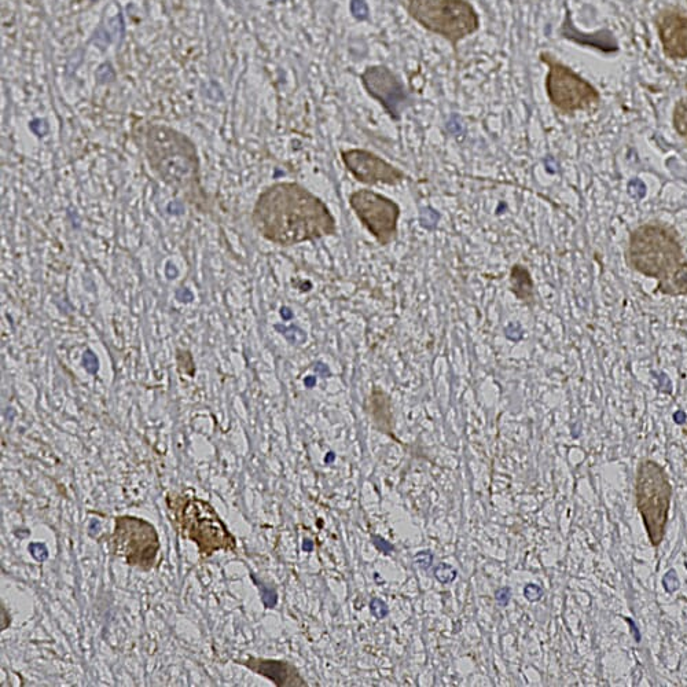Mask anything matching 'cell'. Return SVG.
<instances>
[{
	"label": "cell",
	"instance_id": "cell-24",
	"mask_svg": "<svg viewBox=\"0 0 687 687\" xmlns=\"http://www.w3.org/2000/svg\"><path fill=\"white\" fill-rule=\"evenodd\" d=\"M524 595L528 601H539L542 598L543 590L540 589L538 584H528V586H525Z\"/></svg>",
	"mask_w": 687,
	"mask_h": 687
},
{
	"label": "cell",
	"instance_id": "cell-12",
	"mask_svg": "<svg viewBox=\"0 0 687 687\" xmlns=\"http://www.w3.org/2000/svg\"><path fill=\"white\" fill-rule=\"evenodd\" d=\"M657 38L664 57L671 61L687 60V11L666 6L653 17Z\"/></svg>",
	"mask_w": 687,
	"mask_h": 687
},
{
	"label": "cell",
	"instance_id": "cell-17",
	"mask_svg": "<svg viewBox=\"0 0 687 687\" xmlns=\"http://www.w3.org/2000/svg\"><path fill=\"white\" fill-rule=\"evenodd\" d=\"M253 582H255L256 586L259 587L260 594H262V601L264 606L266 608H274L275 605H277L278 602V594L277 591L274 589H270V587L266 586L263 582H260V580H257L255 576L252 575Z\"/></svg>",
	"mask_w": 687,
	"mask_h": 687
},
{
	"label": "cell",
	"instance_id": "cell-10",
	"mask_svg": "<svg viewBox=\"0 0 687 687\" xmlns=\"http://www.w3.org/2000/svg\"><path fill=\"white\" fill-rule=\"evenodd\" d=\"M363 90L395 123L414 104L413 93L387 65H370L359 75Z\"/></svg>",
	"mask_w": 687,
	"mask_h": 687
},
{
	"label": "cell",
	"instance_id": "cell-30",
	"mask_svg": "<svg viewBox=\"0 0 687 687\" xmlns=\"http://www.w3.org/2000/svg\"><path fill=\"white\" fill-rule=\"evenodd\" d=\"M303 550L304 551H312L314 550V542L310 539H304L303 540Z\"/></svg>",
	"mask_w": 687,
	"mask_h": 687
},
{
	"label": "cell",
	"instance_id": "cell-26",
	"mask_svg": "<svg viewBox=\"0 0 687 687\" xmlns=\"http://www.w3.org/2000/svg\"><path fill=\"white\" fill-rule=\"evenodd\" d=\"M510 598H512V590H510L509 587H502V589H499L497 594H495V600H497L498 604L501 606L508 605Z\"/></svg>",
	"mask_w": 687,
	"mask_h": 687
},
{
	"label": "cell",
	"instance_id": "cell-31",
	"mask_svg": "<svg viewBox=\"0 0 687 687\" xmlns=\"http://www.w3.org/2000/svg\"><path fill=\"white\" fill-rule=\"evenodd\" d=\"M333 457H334V454H333V453H330V454L328 455V457H326V459H325L326 464H330V459H332Z\"/></svg>",
	"mask_w": 687,
	"mask_h": 687
},
{
	"label": "cell",
	"instance_id": "cell-11",
	"mask_svg": "<svg viewBox=\"0 0 687 687\" xmlns=\"http://www.w3.org/2000/svg\"><path fill=\"white\" fill-rule=\"evenodd\" d=\"M341 161L349 174L365 186H399L406 182V172L382 159L371 150L352 148L340 152Z\"/></svg>",
	"mask_w": 687,
	"mask_h": 687
},
{
	"label": "cell",
	"instance_id": "cell-8",
	"mask_svg": "<svg viewBox=\"0 0 687 687\" xmlns=\"http://www.w3.org/2000/svg\"><path fill=\"white\" fill-rule=\"evenodd\" d=\"M356 218L380 246L393 244L399 237L402 208L392 198L371 189H359L349 196Z\"/></svg>",
	"mask_w": 687,
	"mask_h": 687
},
{
	"label": "cell",
	"instance_id": "cell-29",
	"mask_svg": "<svg viewBox=\"0 0 687 687\" xmlns=\"http://www.w3.org/2000/svg\"><path fill=\"white\" fill-rule=\"evenodd\" d=\"M674 421L677 422L678 425L685 424L686 414L681 410L677 411V413L674 414Z\"/></svg>",
	"mask_w": 687,
	"mask_h": 687
},
{
	"label": "cell",
	"instance_id": "cell-9",
	"mask_svg": "<svg viewBox=\"0 0 687 687\" xmlns=\"http://www.w3.org/2000/svg\"><path fill=\"white\" fill-rule=\"evenodd\" d=\"M113 546L117 556L143 569L153 567L160 550L159 536L153 525L131 516L116 518Z\"/></svg>",
	"mask_w": 687,
	"mask_h": 687
},
{
	"label": "cell",
	"instance_id": "cell-1",
	"mask_svg": "<svg viewBox=\"0 0 687 687\" xmlns=\"http://www.w3.org/2000/svg\"><path fill=\"white\" fill-rule=\"evenodd\" d=\"M252 223L264 240L284 248L337 233L328 204L296 182L274 183L264 189L253 207Z\"/></svg>",
	"mask_w": 687,
	"mask_h": 687
},
{
	"label": "cell",
	"instance_id": "cell-7",
	"mask_svg": "<svg viewBox=\"0 0 687 687\" xmlns=\"http://www.w3.org/2000/svg\"><path fill=\"white\" fill-rule=\"evenodd\" d=\"M182 534L194 540L204 556L219 550H234L235 540L209 503L190 499L176 513Z\"/></svg>",
	"mask_w": 687,
	"mask_h": 687
},
{
	"label": "cell",
	"instance_id": "cell-21",
	"mask_svg": "<svg viewBox=\"0 0 687 687\" xmlns=\"http://www.w3.org/2000/svg\"><path fill=\"white\" fill-rule=\"evenodd\" d=\"M83 366L90 374H97L99 370L97 355H95L93 351H90V349L83 355Z\"/></svg>",
	"mask_w": 687,
	"mask_h": 687
},
{
	"label": "cell",
	"instance_id": "cell-28",
	"mask_svg": "<svg viewBox=\"0 0 687 687\" xmlns=\"http://www.w3.org/2000/svg\"><path fill=\"white\" fill-rule=\"evenodd\" d=\"M628 623H630L631 626V633H634L635 641L641 642V634H639L637 624L633 622V620L626 619Z\"/></svg>",
	"mask_w": 687,
	"mask_h": 687
},
{
	"label": "cell",
	"instance_id": "cell-22",
	"mask_svg": "<svg viewBox=\"0 0 687 687\" xmlns=\"http://www.w3.org/2000/svg\"><path fill=\"white\" fill-rule=\"evenodd\" d=\"M29 553L32 554L36 561L43 562L49 558V550H47L43 543H31L29 545Z\"/></svg>",
	"mask_w": 687,
	"mask_h": 687
},
{
	"label": "cell",
	"instance_id": "cell-27",
	"mask_svg": "<svg viewBox=\"0 0 687 687\" xmlns=\"http://www.w3.org/2000/svg\"><path fill=\"white\" fill-rule=\"evenodd\" d=\"M374 545H376L378 550H381L382 553L385 554H391L393 551V546L391 543H388L387 540L380 538V536H374L373 539Z\"/></svg>",
	"mask_w": 687,
	"mask_h": 687
},
{
	"label": "cell",
	"instance_id": "cell-13",
	"mask_svg": "<svg viewBox=\"0 0 687 687\" xmlns=\"http://www.w3.org/2000/svg\"><path fill=\"white\" fill-rule=\"evenodd\" d=\"M558 36L561 39L568 40V42L578 44V46L589 47L604 55L619 54L620 49L619 40H617L612 29L602 28L598 31L586 33L580 31L573 22L571 11H565L564 21L561 22L558 28Z\"/></svg>",
	"mask_w": 687,
	"mask_h": 687
},
{
	"label": "cell",
	"instance_id": "cell-14",
	"mask_svg": "<svg viewBox=\"0 0 687 687\" xmlns=\"http://www.w3.org/2000/svg\"><path fill=\"white\" fill-rule=\"evenodd\" d=\"M244 666L256 674L270 679L275 686H307V683L300 677L299 671L286 661L253 659L251 657L248 661H244Z\"/></svg>",
	"mask_w": 687,
	"mask_h": 687
},
{
	"label": "cell",
	"instance_id": "cell-5",
	"mask_svg": "<svg viewBox=\"0 0 687 687\" xmlns=\"http://www.w3.org/2000/svg\"><path fill=\"white\" fill-rule=\"evenodd\" d=\"M540 64L547 68L545 77L546 97L557 113L573 116L579 112L595 108L601 104L600 90L586 77L573 71L571 66L562 62L551 51L542 50Z\"/></svg>",
	"mask_w": 687,
	"mask_h": 687
},
{
	"label": "cell",
	"instance_id": "cell-4",
	"mask_svg": "<svg viewBox=\"0 0 687 687\" xmlns=\"http://www.w3.org/2000/svg\"><path fill=\"white\" fill-rule=\"evenodd\" d=\"M407 16L426 32L446 40L454 53L481 28V17L470 0H400Z\"/></svg>",
	"mask_w": 687,
	"mask_h": 687
},
{
	"label": "cell",
	"instance_id": "cell-16",
	"mask_svg": "<svg viewBox=\"0 0 687 687\" xmlns=\"http://www.w3.org/2000/svg\"><path fill=\"white\" fill-rule=\"evenodd\" d=\"M672 128L687 146V97L679 98L672 110Z\"/></svg>",
	"mask_w": 687,
	"mask_h": 687
},
{
	"label": "cell",
	"instance_id": "cell-6",
	"mask_svg": "<svg viewBox=\"0 0 687 687\" xmlns=\"http://www.w3.org/2000/svg\"><path fill=\"white\" fill-rule=\"evenodd\" d=\"M672 487L663 466L646 459L638 466L637 508L648 532L650 543L657 547L666 536Z\"/></svg>",
	"mask_w": 687,
	"mask_h": 687
},
{
	"label": "cell",
	"instance_id": "cell-19",
	"mask_svg": "<svg viewBox=\"0 0 687 687\" xmlns=\"http://www.w3.org/2000/svg\"><path fill=\"white\" fill-rule=\"evenodd\" d=\"M628 194L635 200H642L646 196V186L641 179L635 178L628 182Z\"/></svg>",
	"mask_w": 687,
	"mask_h": 687
},
{
	"label": "cell",
	"instance_id": "cell-15",
	"mask_svg": "<svg viewBox=\"0 0 687 687\" xmlns=\"http://www.w3.org/2000/svg\"><path fill=\"white\" fill-rule=\"evenodd\" d=\"M510 284H512V293L524 303L525 306H535V284L534 278L529 273L528 268L521 266V264H514L510 270Z\"/></svg>",
	"mask_w": 687,
	"mask_h": 687
},
{
	"label": "cell",
	"instance_id": "cell-23",
	"mask_svg": "<svg viewBox=\"0 0 687 687\" xmlns=\"http://www.w3.org/2000/svg\"><path fill=\"white\" fill-rule=\"evenodd\" d=\"M663 584L664 589H666L668 593H674V591L678 590L679 579L677 576V572H675L674 569H671V571L668 572L666 576H664Z\"/></svg>",
	"mask_w": 687,
	"mask_h": 687
},
{
	"label": "cell",
	"instance_id": "cell-3",
	"mask_svg": "<svg viewBox=\"0 0 687 687\" xmlns=\"http://www.w3.org/2000/svg\"><path fill=\"white\" fill-rule=\"evenodd\" d=\"M626 262L637 273L657 279L656 292L664 296L687 267L677 230L659 222L642 224L630 234Z\"/></svg>",
	"mask_w": 687,
	"mask_h": 687
},
{
	"label": "cell",
	"instance_id": "cell-18",
	"mask_svg": "<svg viewBox=\"0 0 687 687\" xmlns=\"http://www.w3.org/2000/svg\"><path fill=\"white\" fill-rule=\"evenodd\" d=\"M435 576L440 583H451L457 578V571H455L451 565L440 564L439 567L436 568Z\"/></svg>",
	"mask_w": 687,
	"mask_h": 687
},
{
	"label": "cell",
	"instance_id": "cell-20",
	"mask_svg": "<svg viewBox=\"0 0 687 687\" xmlns=\"http://www.w3.org/2000/svg\"><path fill=\"white\" fill-rule=\"evenodd\" d=\"M370 611L371 615L377 617V619H384V617L388 616L389 608L380 598H373L370 602Z\"/></svg>",
	"mask_w": 687,
	"mask_h": 687
},
{
	"label": "cell",
	"instance_id": "cell-25",
	"mask_svg": "<svg viewBox=\"0 0 687 687\" xmlns=\"http://www.w3.org/2000/svg\"><path fill=\"white\" fill-rule=\"evenodd\" d=\"M433 561V556L431 551H422V553L415 556V562L420 565L421 568L428 569L431 567Z\"/></svg>",
	"mask_w": 687,
	"mask_h": 687
},
{
	"label": "cell",
	"instance_id": "cell-2",
	"mask_svg": "<svg viewBox=\"0 0 687 687\" xmlns=\"http://www.w3.org/2000/svg\"><path fill=\"white\" fill-rule=\"evenodd\" d=\"M149 167L201 212H208V197L201 185V161L187 135L160 123H145L134 132Z\"/></svg>",
	"mask_w": 687,
	"mask_h": 687
}]
</instances>
